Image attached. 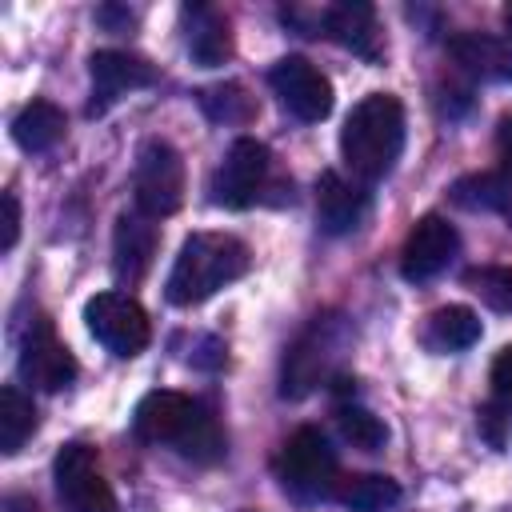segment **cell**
I'll return each instance as SVG.
<instances>
[{"mask_svg": "<svg viewBox=\"0 0 512 512\" xmlns=\"http://www.w3.org/2000/svg\"><path fill=\"white\" fill-rule=\"evenodd\" d=\"M132 432L144 444H172L192 464H216L228 444L224 428L204 404H196L184 392H168V388H156L136 404Z\"/></svg>", "mask_w": 512, "mask_h": 512, "instance_id": "6da1fadb", "label": "cell"}, {"mask_svg": "<svg viewBox=\"0 0 512 512\" xmlns=\"http://www.w3.org/2000/svg\"><path fill=\"white\" fill-rule=\"evenodd\" d=\"M400 148H404V108H400V100L388 96V92L364 96L340 128V156L352 168V176L360 184L384 180L396 168Z\"/></svg>", "mask_w": 512, "mask_h": 512, "instance_id": "7a4b0ae2", "label": "cell"}, {"mask_svg": "<svg viewBox=\"0 0 512 512\" xmlns=\"http://www.w3.org/2000/svg\"><path fill=\"white\" fill-rule=\"evenodd\" d=\"M248 264H252V256H248L244 240H236L228 232H192L176 252L164 296L176 308H192V304L216 296L224 284L240 280L248 272Z\"/></svg>", "mask_w": 512, "mask_h": 512, "instance_id": "3957f363", "label": "cell"}, {"mask_svg": "<svg viewBox=\"0 0 512 512\" xmlns=\"http://www.w3.org/2000/svg\"><path fill=\"white\" fill-rule=\"evenodd\" d=\"M348 344H352V328H348L344 316H336V312L316 316L300 332V340L284 352V384H280V392L300 400L316 384H332V376H340L336 364H340Z\"/></svg>", "mask_w": 512, "mask_h": 512, "instance_id": "277c9868", "label": "cell"}, {"mask_svg": "<svg viewBox=\"0 0 512 512\" xmlns=\"http://www.w3.org/2000/svg\"><path fill=\"white\" fill-rule=\"evenodd\" d=\"M276 476L284 484V492H292L296 500H328L340 488V460L336 448L328 444V436L312 424L296 428L280 456H276Z\"/></svg>", "mask_w": 512, "mask_h": 512, "instance_id": "5b68a950", "label": "cell"}, {"mask_svg": "<svg viewBox=\"0 0 512 512\" xmlns=\"http://www.w3.org/2000/svg\"><path fill=\"white\" fill-rule=\"evenodd\" d=\"M132 196H136V212L164 220L184 204V156L152 136L140 144L136 152V168H132Z\"/></svg>", "mask_w": 512, "mask_h": 512, "instance_id": "8992f818", "label": "cell"}, {"mask_svg": "<svg viewBox=\"0 0 512 512\" xmlns=\"http://www.w3.org/2000/svg\"><path fill=\"white\" fill-rule=\"evenodd\" d=\"M52 480H56V496L64 512H116V496L108 480L100 476L96 452L88 444L80 440L64 444L52 460Z\"/></svg>", "mask_w": 512, "mask_h": 512, "instance_id": "52a82bcc", "label": "cell"}, {"mask_svg": "<svg viewBox=\"0 0 512 512\" xmlns=\"http://www.w3.org/2000/svg\"><path fill=\"white\" fill-rule=\"evenodd\" d=\"M88 332L112 352V356H136L148 344V312L128 292H96L84 304Z\"/></svg>", "mask_w": 512, "mask_h": 512, "instance_id": "ba28073f", "label": "cell"}, {"mask_svg": "<svg viewBox=\"0 0 512 512\" xmlns=\"http://www.w3.org/2000/svg\"><path fill=\"white\" fill-rule=\"evenodd\" d=\"M268 168H272V160H268V148L260 140H252V136L232 140V148L224 152V160H220V168L212 172V184H208L212 204H220V208H252L260 200V192H264Z\"/></svg>", "mask_w": 512, "mask_h": 512, "instance_id": "9c48e42d", "label": "cell"}, {"mask_svg": "<svg viewBox=\"0 0 512 512\" xmlns=\"http://www.w3.org/2000/svg\"><path fill=\"white\" fill-rule=\"evenodd\" d=\"M16 368H20V380L32 384V388H40V392H60V388L72 384L76 360H72V352L64 348V340L56 336V328H52L48 316H36V320L28 324V332H24V340H20V360H16Z\"/></svg>", "mask_w": 512, "mask_h": 512, "instance_id": "30bf717a", "label": "cell"}, {"mask_svg": "<svg viewBox=\"0 0 512 512\" xmlns=\"http://www.w3.org/2000/svg\"><path fill=\"white\" fill-rule=\"evenodd\" d=\"M268 84H272V92L280 96V104H284L296 120H304V124H316V120H324V116L332 112V84H328V76H324L316 64H308L304 56H284V60H276L272 72H268Z\"/></svg>", "mask_w": 512, "mask_h": 512, "instance_id": "8fae6325", "label": "cell"}, {"mask_svg": "<svg viewBox=\"0 0 512 512\" xmlns=\"http://www.w3.org/2000/svg\"><path fill=\"white\" fill-rule=\"evenodd\" d=\"M456 248H460V232L444 216H436V212L420 216L412 224V232L404 236V248H400V272H404V280L424 284V280L440 276L452 264Z\"/></svg>", "mask_w": 512, "mask_h": 512, "instance_id": "7c38bea8", "label": "cell"}, {"mask_svg": "<svg viewBox=\"0 0 512 512\" xmlns=\"http://www.w3.org/2000/svg\"><path fill=\"white\" fill-rule=\"evenodd\" d=\"M88 72H92V116L104 112L112 100H120L124 92H136V88H148L156 84V68L136 56V52H116V48H104L88 60Z\"/></svg>", "mask_w": 512, "mask_h": 512, "instance_id": "4fadbf2b", "label": "cell"}, {"mask_svg": "<svg viewBox=\"0 0 512 512\" xmlns=\"http://www.w3.org/2000/svg\"><path fill=\"white\" fill-rule=\"evenodd\" d=\"M156 244H160V232L152 224V216L144 212H124L116 220V232H112V272L124 288H136L152 260H156Z\"/></svg>", "mask_w": 512, "mask_h": 512, "instance_id": "5bb4252c", "label": "cell"}, {"mask_svg": "<svg viewBox=\"0 0 512 512\" xmlns=\"http://www.w3.org/2000/svg\"><path fill=\"white\" fill-rule=\"evenodd\" d=\"M320 28H324V36H332L340 48H348V52L360 56V60H380V56H384L376 8L364 4V0L332 4V8L320 16Z\"/></svg>", "mask_w": 512, "mask_h": 512, "instance_id": "9a60e30c", "label": "cell"}, {"mask_svg": "<svg viewBox=\"0 0 512 512\" xmlns=\"http://www.w3.org/2000/svg\"><path fill=\"white\" fill-rule=\"evenodd\" d=\"M368 212V192L356 180H344L340 172H320L316 180V224L332 236H344L352 228H360Z\"/></svg>", "mask_w": 512, "mask_h": 512, "instance_id": "2e32d148", "label": "cell"}, {"mask_svg": "<svg viewBox=\"0 0 512 512\" xmlns=\"http://www.w3.org/2000/svg\"><path fill=\"white\" fill-rule=\"evenodd\" d=\"M184 40H188V52L200 68H216L232 56V28L224 20V12L208 8V4H188L184 12Z\"/></svg>", "mask_w": 512, "mask_h": 512, "instance_id": "e0dca14e", "label": "cell"}, {"mask_svg": "<svg viewBox=\"0 0 512 512\" xmlns=\"http://www.w3.org/2000/svg\"><path fill=\"white\" fill-rule=\"evenodd\" d=\"M448 56L480 76V80H512V44L500 40V36H488V32H456L448 40Z\"/></svg>", "mask_w": 512, "mask_h": 512, "instance_id": "ac0fdd59", "label": "cell"}, {"mask_svg": "<svg viewBox=\"0 0 512 512\" xmlns=\"http://www.w3.org/2000/svg\"><path fill=\"white\" fill-rule=\"evenodd\" d=\"M64 112L52 104V100H32L16 112L12 120V140L24 148V152H48L64 140Z\"/></svg>", "mask_w": 512, "mask_h": 512, "instance_id": "d6986e66", "label": "cell"}, {"mask_svg": "<svg viewBox=\"0 0 512 512\" xmlns=\"http://www.w3.org/2000/svg\"><path fill=\"white\" fill-rule=\"evenodd\" d=\"M480 316L464 304H444L428 316V328H424V344L432 352H464L480 340Z\"/></svg>", "mask_w": 512, "mask_h": 512, "instance_id": "ffe728a7", "label": "cell"}, {"mask_svg": "<svg viewBox=\"0 0 512 512\" xmlns=\"http://www.w3.org/2000/svg\"><path fill=\"white\" fill-rule=\"evenodd\" d=\"M452 200L468 212H500L512 224V176L504 172H472L452 184Z\"/></svg>", "mask_w": 512, "mask_h": 512, "instance_id": "44dd1931", "label": "cell"}, {"mask_svg": "<svg viewBox=\"0 0 512 512\" xmlns=\"http://www.w3.org/2000/svg\"><path fill=\"white\" fill-rule=\"evenodd\" d=\"M336 500L352 512H388L400 504V484L384 472H356V476H340Z\"/></svg>", "mask_w": 512, "mask_h": 512, "instance_id": "7402d4cb", "label": "cell"}, {"mask_svg": "<svg viewBox=\"0 0 512 512\" xmlns=\"http://www.w3.org/2000/svg\"><path fill=\"white\" fill-rule=\"evenodd\" d=\"M36 432V404L24 388L4 384L0 388V452L16 456L24 448V440Z\"/></svg>", "mask_w": 512, "mask_h": 512, "instance_id": "603a6c76", "label": "cell"}, {"mask_svg": "<svg viewBox=\"0 0 512 512\" xmlns=\"http://www.w3.org/2000/svg\"><path fill=\"white\" fill-rule=\"evenodd\" d=\"M336 428H340V436H344L352 448H360V452H380L384 440H388L384 420L372 416V412L360 408V404H340V408H336Z\"/></svg>", "mask_w": 512, "mask_h": 512, "instance_id": "cb8c5ba5", "label": "cell"}, {"mask_svg": "<svg viewBox=\"0 0 512 512\" xmlns=\"http://www.w3.org/2000/svg\"><path fill=\"white\" fill-rule=\"evenodd\" d=\"M464 288L480 296L492 312H512V268L504 264H476L464 272Z\"/></svg>", "mask_w": 512, "mask_h": 512, "instance_id": "d4e9b609", "label": "cell"}, {"mask_svg": "<svg viewBox=\"0 0 512 512\" xmlns=\"http://www.w3.org/2000/svg\"><path fill=\"white\" fill-rule=\"evenodd\" d=\"M200 108L208 112V120H220V124H248L256 104L252 96L240 88V84H216V88H200L196 92Z\"/></svg>", "mask_w": 512, "mask_h": 512, "instance_id": "484cf974", "label": "cell"}, {"mask_svg": "<svg viewBox=\"0 0 512 512\" xmlns=\"http://www.w3.org/2000/svg\"><path fill=\"white\" fill-rule=\"evenodd\" d=\"M504 408H508V400H500V396L480 408V432H484V440L496 444V448L504 444Z\"/></svg>", "mask_w": 512, "mask_h": 512, "instance_id": "4316f807", "label": "cell"}, {"mask_svg": "<svg viewBox=\"0 0 512 512\" xmlns=\"http://www.w3.org/2000/svg\"><path fill=\"white\" fill-rule=\"evenodd\" d=\"M488 376H492V392H496L500 400H512V344H504V348L496 352Z\"/></svg>", "mask_w": 512, "mask_h": 512, "instance_id": "83f0119b", "label": "cell"}, {"mask_svg": "<svg viewBox=\"0 0 512 512\" xmlns=\"http://www.w3.org/2000/svg\"><path fill=\"white\" fill-rule=\"evenodd\" d=\"M0 204H4V236H0V248L12 252V248H16V236H20V204H16L12 192H4Z\"/></svg>", "mask_w": 512, "mask_h": 512, "instance_id": "f1b7e54d", "label": "cell"}, {"mask_svg": "<svg viewBox=\"0 0 512 512\" xmlns=\"http://www.w3.org/2000/svg\"><path fill=\"white\" fill-rule=\"evenodd\" d=\"M496 156L504 164V176H512V116H504L496 124Z\"/></svg>", "mask_w": 512, "mask_h": 512, "instance_id": "f546056e", "label": "cell"}, {"mask_svg": "<svg viewBox=\"0 0 512 512\" xmlns=\"http://www.w3.org/2000/svg\"><path fill=\"white\" fill-rule=\"evenodd\" d=\"M4 512H36V504L28 496H4Z\"/></svg>", "mask_w": 512, "mask_h": 512, "instance_id": "4dcf8cb0", "label": "cell"}, {"mask_svg": "<svg viewBox=\"0 0 512 512\" xmlns=\"http://www.w3.org/2000/svg\"><path fill=\"white\" fill-rule=\"evenodd\" d=\"M504 24H508V32H512V4L504 8Z\"/></svg>", "mask_w": 512, "mask_h": 512, "instance_id": "1f68e13d", "label": "cell"}]
</instances>
